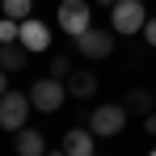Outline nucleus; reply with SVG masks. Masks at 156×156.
<instances>
[{"mask_svg":"<svg viewBox=\"0 0 156 156\" xmlns=\"http://www.w3.org/2000/svg\"><path fill=\"white\" fill-rule=\"evenodd\" d=\"M148 21V9L139 4V0H114L110 4V26L114 34H139Z\"/></svg>","mask_w":156,"mask_h":156,"instance_id":"nucleus-1","label":"nucleus"},{"mask_svg":"<svg viewBox=\"0 0 156 156\" xmlns=\"http://www.w3.org/2000/svg\"><path fill=\"white\" fill-rule=\"evenodd\" d=\"M127 105H93V114H89V131L97 135V139H114L118 131L127 127Z\"/></svg>","mask_w":156,"mask_h":156,"instance_id":"nucleus-2","label":"nucleus"},{"mask_svg":"<svg viewBox=\"0 0 156 156\" xmlns=\"http://www.w3.org/2000/svg\"><path fill=\"white\" fill-rule=\"evenodd\" d=\"M30 101H34V110H42V114H55L59 105L68 101V84H63L59 76H42V80H34Z\"/></svg>","mask_w":156,"mask_h":156,"instance_id":"nucleus-3","label":"nucleus"},{"mask_svg":"<svg viewBox=\"0 0 156 156\" xmlns=\"http://www.w3.org/2000/svg\"><path fill=\"white\" fill-rule=\"evenodd\" d=\"M30 110H34L30 93H13V89H4V93H0V127H4V131H17V127H26Z\"/></svg>","mask_w":156,"mask_h":156,"instance_id":"nucleus-4","label":"nucleus"},{"mask_svg":"<svg viewBox=\"0 0 156 156\" xmlns=\"http://www.w3.org/2000/svg\"><path fill=\"white\" fill-rule=\"evenodd\" d=\"M55 17H59L63 34H72V38H76V34H84V30L93 26V21H89V17H93L89 0H59V13H55Z\"/></svg>","mask_w":156,"mask_h":156,"instance_id":"nucleus-5","label":"nucleus"},{"mask_svg":"<svg viewBox=\"0 0 156 156\" xmlns=\"http://www.w3.org/2000/svg\"><path fill=\"white\" fill-rule=\"evenodd\" d=\"M72 42H76L80 59H105V55L114 51V34L110 30H97V26H89L84 34H76Z\"/></svg>","mask_w":156,"mask_h":156,"instance_id":"nucleus-6","label":"nucleus"},{"mask_svg":"<svg viewBox=\"0 0 156 156\" xmlns=\"http://www.w3.org/2000/svg\"><path fill=\"white\" fill-rule=\"evenodd\" d=\"M17 42H26L30 55L51 51V30H47V21H34V17H26V21H21V38H17Z\"/></svg>","mask_w":156,"mask_h":156,"instance_id":"nucleus-7","label":"nucleus"},{"mask_svg":"<svg viewBox=\"0 0 156 156\" xmlns=\"http://www.w3.org/2000/svg\"><path fill=\"white\" fill-rule=\"evenodd\" d=\"M63 84H68V97H80V101H89V97L97 93V76H93L89 68H72Z\"/></svg>","mask_w":156,"mask_h":156,"instance_id":"nucleus-8","label":"nucleus"},{"mask_svg":"<svg viewBox=\"0 0 156 156\" xmlns=\"http://www.w3.org/2000/svg\"><path fill=\"white\" fill-rule=\"evenodd\" d=\"M93 148H97V135L89 127H72L63 135V152H72V156H93Z\"/></svg>","mask_w":156,"mask_h":156,"instance_id":"nucleus-9","label":"nucleus"},{"mask_svg":"<svg viewBox=\"0 0 156 156\" xmlns=\"http://www.w3.org/2000/svg\"><path fill=\"white\" fill-rule=\"evenodd\" d=\"M13 148H17L21 156H42L47 152V139H42L34 127H17L13 131Z\"/></svg>","mask_w":156,"mask_h":156,"instance_id":"nucleus-10","label":"nucleus"},{"mask_svg":"<svg viewBox=\"0 0 156 156\" xmlns=\"http://www.w3.org/2000/svg\"><path fill=\"white\" fill-rule=\"evenodd\" d=\"M30 63V47L26 42H0V68L4 72H21Z\"/></svg>","mask_w":156,"mask_h":156,"instance_id":"nucleus-11","label":"nucleus"},{"mask_svg":"<svg viewBox=\"0 0 156 156\" xmlns=\"http://www.w3.org/2000/svg\"><path fill=\"white\" fill-rule=\"evenodd\" d=\"M122 105H127L131 114H152V105H156V93H152V89H131Z\"/></svg>","mask_w":156,"mask_h":156,"instance_id":"nucleus-12","label":"nucleus"},{"mask_svg":"<svg viewBox=\"0 0 156 156\" xmlns=\"http://www.w3.org/2000/svg\"><path fill=\"white\" fill-rule=\"evenodd\" d=\"M0 9H4V17H17V21H26L30 13H34V0H0Z\"/></svg>","mask_w":156,"mask_h":156,"instance_id":"nucleus-13","label":"nucleus"},{"mask_svg":"<svg viewBox=\"0 0 156 156\" xmlns=\"http://www.w3.org/2000/svg\"><path fill=\"white\" fill-rule=\"evenodd\" d=\"M47 72L59 76V80H68V72H72V55H51V59H47Z\"/></svg>","mask_w":156,"mask_h":156,"instance_id":"nucleus-14","label":"nucleus"},{"mask_svg":"<svg viewBox=\"0 0 156 156\" xmlns=\"http://www.w3.org/2000/svg\"><path fill=\"white\" fill-rule=\"evenodd\" d=\"M17 38H21V21L17 17H4L0 21V42H17Z\"/></svg>","mask_w":156,"mask_h":156,"instance_id":"nucleus-15","label":"nucleus"},{"mask_svg":"<svg viewBox=\"0 0 156 156\" xmlns=\"http://www.w3.org/2000/svg\"><path fill=\"white\" fill-rule=\"evenodd\" d=\"M139 34H144V38H148V47H156V17H148V21H144V30H139Z\"/></svg>","mask_w":156,"mask_h":156,"instance_id":"nucleus-16","label":"nucleus"},{"mask_svg":"<svg viewBox=\"0 0 156 156\" xmlns=\"http://www.w3.org/2000/svg\"><path fill=\"white\" fill-rule=\"evenodd\" d=\"M144 127H148V135H156V114H144Z\"/></svg>","mask_w":156,"mask_h":156,"instance_id":"nucleus-17","label":"nucleus"},{"mask_svg":"<svg viewBox=\"0 0 156 156\" xmlns=\"http://www.w3.org/2000/svg\"><path fill=\"white\" fill-rule=\"evenodd\" d=\"M4 89H9V72L0 68V93H4Z\"/></svg>","mask_w":156,"mask_h":156,"instance_id":"nucleus-18","label":"nucleus"},{"mask_svg":"<svg viewBox=\"0 0 156 156\" xmlns=\"http://www.w3.org/2000/svg\"><path fill=\"white\" fill-rule=\"evenodd\" d=\"M93 4H101V9H110V4H114V0H93Z\"/></svg>","mask_w":156,"mask_h":156,"instance_id":"nucleus-19","label":"nucleus"}]
</instances>
